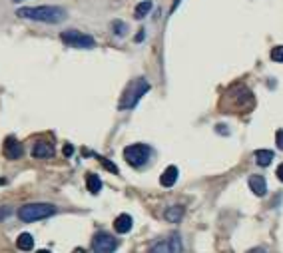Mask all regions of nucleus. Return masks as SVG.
I'll list each match as a JSON object with an SVG mask.
<instances>
[{
    "label": "nucleus",
    "instance_id": "nucleus-10",
    "mask_svg": "<svg viewBox=\"0 0 283 253\" xmlns=\"http://www.w3.org/2000/svg\"><path fill=\"white\" fill-rule=\"evenodd\" d=\"M32 156L38 158V160H46V158H52L54 156V145L50 142H44V140H38L32 147Z\"/></svg>",
    "mask_w": 283,
    "mask_h": 253
},
{
    "label": "nucleus",
    "instance_id": "nucleus-15",
    "mask_svg": "<svg viewBox=\"0 0 283 253\" xmlns=\"http://www.w3.org/2000/svg\"><path fill=\"white\" fill-rule=\"evenodd\" d=\"M86 187H88V192L90 194H100V189H102V180L96 176V174H88L86 176Z\"/></svg>",
    "mask_w": 283,
    "mask_h": 253
},
{
    "label": "nucleus",
    "instance_id": "nucleus-21",
    "mask_svg": "<svg viewBox=\"0 0 283 253\" xmlns=\"http://www.w3.org/2000/svg\"><path fill=\"white\" fill-rule=\"evenodd\" d=\"M112 28H114V32H116L118 36H124V34H126V28H128V26H126L124 22H120V20H116V22H112Z\"/></svg>",
    "mask_w": 283,
    "mask_h": 253
},
{
    "label": "nucleus",
    "instance_id": "nucleus-17",
    "mask_svg": "<svg viewBox=\"0 0 283 253\" xmlns=\"http://www.w3.org/2000/svg\"><path fill=\"white\" fill-rule=\"evenodd\" d=\"M16 247L22 249V251H30L34 247V239L30 234H20L18 239H16Z\"/></svg>",
    "mask_w": 283,
    "mask_h": 253
},
{
    "label": "nucleus",
    "instance_id": "nucleus-29",
    "mask_svg": "<svg viewBox=\"0 0 283 253\" xmlns=\"http://www.w3.org/2000/svg\"><path fill=\"white\" fill-rule=\"evenodd\" d=\"M36 253H50L48 249H40V251H36Z\"/></svg>",
    "mask_w": 283,
    "mask_h": 253
},
{
    "label": "nucleus",
    "instance_id": "nucleus-20",
    "mask_svg": "<svg viewBox=\"0 0 283 253\" xmlns=\"http://www.w3.org/2000/svg\"><path fill=\"white\" fill-rule=\"evenodd\" d=\"M271 60L273 62H283V46H275L271 50Z\"/></svg>",
    "mask_w": 283,
    "mask_h": 253
},
{
    "label": "nucleus",
    "instance_id": "nucleus-24",
    "mask_svg": "<svg viewBox=\"0 0 283 253\" xmlns=\"http://www.w3.org/2000/svg\"><path fill=\"white\" fill-rule=\"evenodd\" d=\"M275 174H277V180L283 181V163H279V167H277V172H275Z\"/></svg>",
    "mask_w": 283,
    "mask_h": 253
},
{
    "label": "nucleus",
    "instance_id": "nucleus-27",
    "mask_svg": "<svg viewBox=\"0 0 283 253\" xmlns=\"http://www.w3.org/2000/svg\"><path fill=\"white\" fill-rule=\"evenodd\" d=\"M142 40H144V30H142V32L136 36V42H142Z\"/></svg>",
    "mask_w": 283,
    "mask_h": 253
},
{
    "label": "nucleus",
    "instance_id": "nucleus-11",
    "mask_svg": "<svg viewBox=\"0 0 283 253\" xmlns=\"http://www.w3.org/2000/svg\"><path fill=\"white\" fill-rule=\"evenodd\" d=\"M176 181H178V167L176 165H168L164 170V174L160 176V183L164 187H171Z\"/></svg>",
    "mask_w": 283,
    "mask_h": 253
},
{
    "label": "nucleus",
    "instance_id": "nucleus-6",
    "mask_svg": "<svg viewBox=\"0 0 283 253\" xmlns=\"http://www.w3.org/2000/svg\"><path fill=\"white\" fill-rule=\"evenodd\" d=\"M60 40L72 48H94L96 46V40L90 34H84L80 30H64L60 34Z\"/></svg>",
    "mask_w": 283,
    "mask_h": 253
},
{
    "label": "nucleus",
    "instance_id": "nucleus-9",
    "mask_svg": "<svg viewBox=\"0 0 283 253\" xmlns=\"http://www.w3.org/2000/svg\"><path fill=\"white\" fill-rule=\"evenodd\" d=\"M2 152H4V156H6L8 160H20V158H22V154H24V147H22V144H20L16 138L8 136V138L4 140Z\"/></svg>",
    "mask_w": 283,
    "mask_h": 253
},
{
    "label": "nucleus",
    "instance_id": "nucleus-30",
    "mask_svg": "<svg viewBox=\"0 0 283 253\" xmlns=\"http://www.w3.org/2000/svg\"><path fill=\"white\" fill-rule=\"evenodd\" d=\"M74 253H84V249H76V251H74Z\"/></svg>",
    "mask_w": 283,
    "mask_h": 253
},
{
    "label": "nucleus",
    "instance_id": "nucleus-19",
    "mask_svg": "<svg viewBox=\"0 0 283 253\" xmlns=\"http://www.w3.org/2000/svg\"><path fill=\"white\" fill-rule=\"evenodd\" d=\"M96 158H98V160L102 162V165L106 167L108 172H112V174H118V167H116V165H114L112 162H108V160H106V158H102V156H96Z\"/></svg>",
    "mask_w": 283,
    "mask_h": 253
},
{
    "label": "nucleus",
    "instance_id": "nucleus-8",
    "mask_svg": "<svg viewBox=\"0 0 283 253\" xmlns=\"http://www.w3.org/2000/svg\"><path fill=\"white\" fill-rule=\"evenodd\" d=\"M116 247H118L116 237H112L110 234H104V231L96 234L94 239H92V251L94 253H114Z\"/></svg>",
    "mask_w": 283,
    "mask_h": 253
},
{
    "label": "nucleus",
    "instance_id": "nucleus-14",
    "mask_svg": "<svg viewBox=\"0 0 283 253\" xmlns=\"http://www.w3.org/2000/svg\"><path fill=\"white\" fill-rule=\"evenodd\" d=\"M184 214H186L184 205H171V207L166 209V219L171 221V223H178V221H182Z\"/></svg>",
    "mask_w": 283,
    "mask_h": 253
},
{
    "label": "nucleus",
    "instance_id": "nucleus-4",
    "mask_svg": "<svg viewBox=\"0 0 283 253\" xmlns=\"http://www.w3.org/2000/svg\"><path fill=\"white\" fill-rule=\"evenodd\" d=\"M56 214V205L52 203H24L18 209V217L24 223H32V221H40L46 219L50 216Z\"/></svg>",
    "mask_w": 283,
    "mask_h": 253
},
{
    "label": "nucleus",
    "instance_id": "nucleus-1",
    "mask_svg": "<svg viewBox=\"0 0 283 253\" xmlns=\"http://www.w3.org/2000/svg\"><path fill=\"white\" fill-rule=\"evenodd\" d=\"M253 94L249 88L242 86V84H235L231 86L224 98H222V112H249L253 108Z\"/></svg>",
    "mask_w": 283,
    "mask_h": 253
},
{
    "label": "nucleus",
    "instance_id": "nucleus-26",
    "mask_svg": "<svg viewBox=\"0 0 283 253\" xmlns=\"http://www.w3.org/2000/svg\"><path fill=\"white\" fill-rule=\"evenodd\" d=\"M6 214H10V209L6 207V209H2V212H0V219H4L6 217Z\"/></svg>",
    "mask_w": 283,
    "mask_h": 253
},
{
    "label": "nucleus",
    "instance_id": "nucleus-13",
    "mask_svg": "<svg viewBox=\"0 0 283 253\" xmlns=\"http://www.w3.org/2000/svg\"><path fill=\"white\" fill-rule=\"evenodd\" d=\"M132 217H130L128 214H122V216H118L116 217V221H114V229L118 231V234H128L130 229H132Z\"/></svg>",
    "mask_w": 283,
    "mask_h": 253
},
{
    "label": "nucleus",
    "instance_id": "nucleus-25",
    "mask_svg": "<svg viewBox=\"0 0 283 253\" xmlns=\"http://www.w3.org/2000/svg\"><path fill=\"white\" fill-rule=\"evenodd\" d=\"M247 253H267L264 247H255V249H251V251H247Z\"/></svg>",
    "mask_w": 283,
    "mask_h": 253
},
{
    "label": "nucleus",
    "instance_id": "nucleus-2",
    "mask_svg": "<svg viewBox=\"0 0 283 253\" xmlns=\"http://www.w3.org/2000/svg\"><path fill=\"white\" fill-rule=\"evenodd\" d=\"M20 18L36 20V22H48V24H58L66 18V10L52 4H42V6H30V8H20L16 10Z\"/></svg>",
    "mask_w": 283,
    "mask_h": 253
},
{
    "label": "nucleus",
    "instance_id": "nucleus-28",
    "mask_svg": "<svg viewBox=\"0 0 283 253\" xmlns=\"http://www.w3.org/2000/svg\"><path fill=\"white\" fill-rule=\"evenodd\" d=\"M178 4H180V0H176V2H173V6H171V12H173V10H176V8H178Z\"/></svg>",
    "mask_w": 283,
    "mask_h": 253
},
{
    "label": "nucleus",
    "instance_id": "nucleus-23",
    "mask_svg": "<svg viewBox=\"0 0 283 253\" xmlns=\"http://www.w3.org/2000/svg\"><path fill=\"white\" fill-rule=\"evenodd\" d=\"M72 154H74V147H72L70 144H66V145H64V156H68V158H70Z\"/></svg>",
    "mask_w": 283,
    "mask_h": 253
},
{
    "label": "nucleus",
    "instance_id": "nucleus-16",
    "mask_svg": "<svg viewBox=\"0 0 283 253\" xmlns=\"http://www.w3.org/2000/svg\"><path fill=\"white\" fill-rule=\"evenodd\" d=\"M255 162H257V165H261V167L269 165V163L273 162V152H269V150H257V152H255Z\"/></svg>",
    "mask_w": 283,
    "mask_h": 253
},
{
    "label": "nucleus",
    "instance_id": "nucleus-31",
    "mask_svg": "<svg viewBox=\"0 0 283 253\" xmlns=\"http://www.w3.org/2000/svg\"><path fill=\"white\" fill-rule=\"evenodd\" d=\"M12 2H24V0H12Z\"/></svg>",
    "mask_w": 283,
    "mask_h": 253
},
{
    "label": "nucleus",
    "instance_id": "nucleus-5",
    "mask_svg": "<svg viewBox=\"0 0 283 253\" xmlns=\"http://www.w3.org/2000/svg\"><path fill=\"white\" fill-rule=\"evenodd\" d=\"M151 156V147L146 144H132L124 150V160L132 165V167H142L148 163Z\"/></svg>",
    "mask_w": 283,
    "mask_h": 253
},
{
    "label": "nucleus",
    "instance_id": "nucleus-7",
    "mask_svg": "<svg viewBox=\"0 0 283 253\" xmlns=\"http://www.w3.org/2000/svg\"><path fill=\"white\" fill-rule=\"evenodd\" d=\"M150 253H182V239L178 234H171L150 247Z\"/></svg>",
    "mask_w": 283,
    "mask_h": 253
},
{
    "label": "nucleus",
    "instance_id": "nucleus-18",
    "mask_svg": "<svg viewBox=\"0 0 283 253\" xmlns=\"http://www.w3.org/2000/svg\"><path fill=\"white\" fill-rule=\"evenodd\" d=\"M150 10H151V2H150V0H144V2H140V4L136 6L134 16H136L138 20H142L144 16H148V14H150Z\"/></svg>",
    "mask_w": 283,
    "mask_h": 253
},
{
    "label": "nucleus",
    "instance_id": "nucleus-22",
    "mask_svg": "<svg viewBox=\"0 0 283 253\" xmlns=\"http://www.w3.org/2000/svg\"><path fill=\"white\" fill-rule=\"evenodd\" d=\"M275 144H277L279 150H283V130H277V134H275Z\"/></svg>",
    "mask_w": 283,
    "mask_h": 253
},
{
    "label": "nucleus",
    "instance_id": "nucleus-3",
    "mask_svg": "<svg viewBox=\"0 0 283 253\" xmlns=\"http://www.w3.org/2000/svg\"><path fill=\"white\" fill-rule=\"evenodd\" d=\"M148 90H150V82L146 80V78H136V80H132L126 86V90H124V94H122V98H120V104H118V108L120 110H132V108H136V104L142 100V96L144 94H148Z\"/></svg>",
    "mask_w": 283,
    "mask_h": 253
},
{
    "label": "nucleus",
    "instance_id": "nucleus-12",
    "mask_svg": "<svg viewBox=\"0 0 283 253\" xmlns=\"http://www.w3.org/2000/svg\"><path fill=\"white\" fill-rule=\"evenodd\" d=\"M249 187H251V192L255 196H265L267 192V181L264 176H251L249 178Z\"/></svg>",
    "mask_w": 283,
    "mask_h": 253
}]
</instances>
